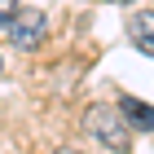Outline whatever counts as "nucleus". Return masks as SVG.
Here are the masks:
<instances>
[{
  "mask_svg": "<svg viewBox=\"0 0 154 154\" xmlns=\"http://www.w3.org/2000/svg\"><path fill=\"white\" fill-rule=\"evenodd\" d=\"M18 9H22L18 0H0V31H9V22L18 18Z\"/></svg>",
  "mask_w": 154,
  "mask_h": 154,
  "instance_id": "39448f33",
  "label": "nucleus"
},
{
  "mask_svg": "<svg viewBox=\"0 0 154 154\" xmlns=\"http://www.w3.org/2000/svg\"><path fill=\"white\" fill-rule=\"evenodd\" d=\"M57 154H79V150H57Z\"/></svg>",
  "mask_w": 154,
  "mask_h": 154,
  "instance_id": "423d86ee",
  "label": "nucleus"
},
{
  "mask_svg": "<svg viewBox=\"0 0 154 154\" xmlns=\"http://www.w3.org/2000/svg\"><path fill=\"white\" fill-rule=\"evenodd\" d=\"M119 115L128 119V128L154 132V106H145V101H137V97H123V101H119Z\"/></svg>",
  "mask_w": 154,
  "mask_h": 154,
  "instance_id": "20e7f679",
  "label": "nucleus"
},
{
  "mask_svg": "<svg viewBox=\"0 0 154 154\" xmlns=\"http://www.w3.org/2000/svg\"><path fill=\"white\" fill-rule=\"evenodd\" d=\"M115 5H128V0H115Z\"/></svg>",
  "mask_w": 154,
  "mask_h": 154,
  "instance_id": "0eeeda50",
  "label": "nucleus"
},
{
  "mask_svg": "<svg viewBox=\"0 0 154 154\" xmlns=\"http://www.w3.org/2000/svg\"><path fill=\"white\" fill-rule=\"evenodd\" d=\"M128 40L137 48H141L145 57H154V9H145V13H137L128 22Z\"/></svg>",
  "mask_w": 154,
  "mask_h": 154,
  "instance_id": "7ed1b4c3",
  "label": "nucleus"
},
{
  "mask_svg": "<svg viewBox=\"0 0 154 154\" xmlns=\"http://www.w3.org/2000/svg\"><path fill=\"white\" fill-rule=\"evenodd\" d=\"M5 35L13 40V48H22V53H31V48H40L44 44V35H48V18L40 9H18V18H13L9 22V31H5Z\"/></svg>",
  "mask_w": 154,
  "mask_h": 154,
  "instance_id": "f03ea898",
  "label": "nucleus"
},
{
  "mask_svg": "<svg viewBox=\"0 0 154 154\" xmlns=\"http://www.w3.org/2000/svg\"><path fill=\"white\" fill-rule=\"evenodd\" d=\"M84 132L97 137L106 150H128L132 145V128L119 115V106H88L84 110Z\"/></svg>",
  "mask_w": 154,
  "mask_h": 154,
  "instance_id": "f257e3e1",
  "label": "nucleus"
}]
</instances>
